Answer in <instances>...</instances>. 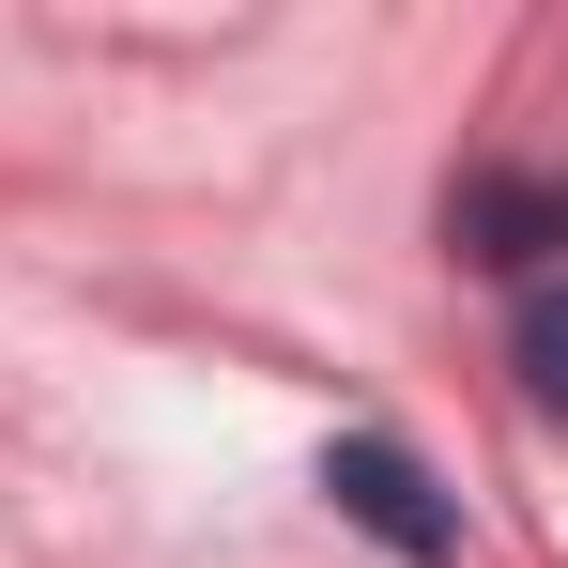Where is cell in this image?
Returning a JSON list of instances; mask_svg holds the SVG:
<instances>
[{
	"mask_svg": "<svg viewBox=\"0 0 568 568\" xmlns=\"http://www.w3.org/2000/svg\"><path fill=\"white\" fill-rule=\"evenodd\" d=\"M323 491H338V523H369L399 568H446V554H462V507H446V476L415 462L399 430H338V446H323Z\"/></svg>",
	"mask_w": 568,
	"mask_h": 568,
	"instance_id": "6da1fadb",
	"label": "cell"
},
{
	"mask_svg": "<svg viewBox=\"0 0 568 568\" xmlns=\"http://www.w3.org/2000/svg\"><path fill=\"white\" fill-rule=\"evenodd\" d=\"M507 369H523V399L538 415H568V277L523 292V323H507Z\"/></svg>",
	"mask_w": 568,
	"mask_h": 568,
	"instance_id": "3957f363",
	"label": "cell"
},
{
	"mask_svg": "<svg viewBox=\"0 0 568 568\" xmlns=\"http://www.w3.org/2000/svg\"><path fill=\"white\" fill-rule=\"evenodd\" d=\"M446 246L491 262V277L568 262V170H462V185H446Z\"/></svg>",
	"mask_w": 568,
	"mask_h": 568,
	"instance_id": "7a4b0ae2",
	"label": "cell"
}]
</instances>
